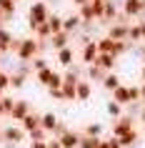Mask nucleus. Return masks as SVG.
Wrapping results in <instances>:
<instances>
[{
  "label": "nucleus",
  "instance_id": "c9c22d12",
  "mask_svg": "<svg viewBox=\"0 0 145 148\" xmlns=\"http://www.w3.org/2000/svg\"><path fill=\"white\" fill-rule=\"evenodd\" d=\"M0 20H5V13H3V10H0Z\"/></svg>",
  "mask_w": 145,
  "mask_h": 148
},
{
  "label": "nucleus",
  "instance_id": "72a5a7b5",
  "mask_svg": "<svg viewBox=\"0 0 145 148\" xmlns=\"http://www.w3.org/2000/svg\"><path fill=\"white\" fill-rule=\"evenodd\" d=\"M0 116H5V106H3V95H0Z\"/></svg>",
  "mask_w": 145,
  "mask_h": 148
},
{
  "label": "nucleus",
  "instance_id": "bb28decb",
  "mask_svg": "<svg viewBox=\"0 0 145 148\" xmlns=\"http://www.w3.org/2000/svg\"><path fill=\"white\" fill-rule=\"evenodd\" d=\"M28 138H30V143H33V140H48V131H43V128H35V131L28 133Z\"/></svg>",
  "mask_w": 145,
  "mask_h": 148
},
{
  "label": "nucleus",
  "instance_id": "a878e982",
  "mask_svg": "<svg viewBox=\"0 0 145 148\" xmlns=\"http://www.w3.org/2000/svg\"><path fill=\"white\" fill-rule=\"evenodd\" d=\"M0 10L5 13V18L15 13V0H0Z\"/></svg>",
  "mask_w": 145,
  "mask_h": 148
},
{
  "label": "nucleus",
  "instance_id": "f3484780",
  "mask_svg": "<svg viewBox=\"0 0 145 148\" xmlns=\"http://www.w3.org/2000/svg\"><path fill=\"white\" fill-rule=\"evenodd\" d=\"M73 58H75V55H73V48H63V50H58V63H60V65H65V68H70V63H73Z\"/></svg>",
  "mask_w": 145,
  "mask_h": 148
},
{
  "label": "nucleus",
  "instance_id": "a211bd4d",
  "mask_svg": "<svg viewBox=\"0 0 145 148\" xmlns=\"http://www.w3.org/2000/svg\"><path fill=\"white\" fill-rule=\"evenodd\" d=\"M138 138H140V136H138V131L133 128V131H128L123 138H118V140H120V146H123V148H130V146H135V143H138Z\"/></svg>",
  "mask_w": 145,
  "mask_h": 148
},
{
  "label": "nucleus",
  "instance_id": "2f4dec72",
  "mask_svg": "<svg viewBox=\"0 0 145 148\" xmlns=\"http://www.w3.org/2000/svg\"><path fill=\"white\" fill-rule=\"evenodd\" d=\"M108 146H110V148H123V146H120V140H118V138H113V136L108 138Z\"/></svg>",
  "mask_w": 145,
  "mask_h": 148
},
{
  "label": "nucleus",
  "instance_id": "9d476101",
  "mask_svg": "<svg viewBox=\"0 0 145 148\" xmlns=\"http://www.w3.org/2000/svg\"><path fill=\"white\" fill-rule=\"evenodd\" d=\"M98 58V43H83V63L93 65Z\"/></svg>",
  "mask_w": 145,
  "mask_h": 148
},
{
  "label": "nucleus",
  "instance_id": "c756f323",
  "mask_svg": "<svg viewBox=\"0 0 145 148\" xmlns=\"http://www.w3.org/2000/svg\"><path fill=\"white\" fill-rule=\"evenodd\" d=\"M10 88V73H0V95Z\"/></svg>",
  "mask_w": 145,
  "mask_h": 148
},
{
  "label": "nucleus",
  "instance_id": "7ed1b4c3",
  "mask_svg": "<svg viewBox=\"0 0 145 148\" xmlns=\"http://www.w3.org/2000/svg\"><path fill=\"white\" fill-rule=\"evenodd\" d=\"M48 18H50V13H48L45 3H33L30 5V15H28V20H30V28L35 30L38 25L48 23Z\"/></svg>",
  "mask_w": 145,
  "mask_h": 148
},
{
  "label": "nucleus",
  "instance_id": "f8f14e48",
  "mask_svg": "<svg viewBox=\"0 0 145 148\" xmlns=\"http://www.w3.org/2000/svg\"><path fill=\"white\" fill-rule=\"evenodd\" d=\"M58 123H60V121H58V116H55V113H45V116H40V128H43V131H48V133H53Z\"/></svg>",
  "mask_w": 145,
  "mask_h": 148
},
{
  "label": "nucleus",
  "instance_id": "4be33fe9",
  "mask_svg": "<svg viewBox=\"0 0 145 148\" xmlns=\"http://www.w3.org/2000/svg\"><path fill=\"white\" fill-rule=\"evenodd\" d=\"M100 133H103V125H100V123H90V125H85V133H83V136H90V138H100Z\"/></svg>",
  "mask_w": 145,
  "mask_h": 148
},
{
  "label": "nucleus",
  "instance_id": "6e6552de",
  "mask_svg": "<svg viewBox=\"0 0 145 148\" xmlns=\"http://www.w3.org/2000/svg\"><path fill=\"white\" fill-rule=\"evenodd\" d=\"M60 146H63V148H80V133L65 131V133L60 136Z\"/></svg>",
  "mask_w": 145,
  "mask_h": 148
},
{
  "label": "nucleus",
  "instance_id": "393cba45",
  "mask_svg": "<svg viewBox=\"0 0 145 148\" xmlns=\"http://www.w3.org/2000/svg\"><path fill=\"white\" fill-rule=\"evenodd\" d=\"M25 86V73H13L10 75V88H23Z\"/></svg>",
  "mask_w": 145,
  "mask_h": 148
},
{
  "label": "nucleus",
  "instance_id": "473e14b6",
  "mask_svg": "<svg viewBox=\"0 0 145 148\" xmlns=\"http://www.w3.org/2000/svg\"><path fill=\"white\" fill-rule=\"evenodd\" d=\"M30 148H48V140H33Z\"/></svg>",
  "mask_w": 145,
  "mask_h": 148
},
{
  "label": "nucleus",
  "instance_id": "c85d7f7f",
  "mask_svg": "<svg viewBox=\"0 0 145 148\" xmlns=\"http://www.w3.org/2000/svg\"><path fill=\"white\" fill-rule=\"evenodd\" d=\"M125 13H128V15L140 13V0H128V3H125Z\"/></svg>",
  "mask_w": 145,
  "mask_h": 148
},
{
  "label": "nucleus",
  "instance_id": "ddd939ff",
  "mask_svg": "<svg viewBox=\"0 0 145 148\" xmlns=\"http://www.w3.org/2000/svg\"><path fill=\"white\" fill-rule=\"evenodd\" d=\"M20 125H23V131H25V133L35 131V128H40V116H35V113H28V116L20 121Z\"/></svg>",
  "mask_w": 145,
  "mask_h": 148
},
{
  "label": "nucleus",
  "instance_id": "b1692460",
  "mask_svg": "<svg viewBox=\"0 0 145 148\" xmlns=\"http://www.w3.org/2000/svg\"><path fill=\"white\" fill-rule=\"evenodd\" d=\"M30 65H33V70H35V73H40V70L50 68V65H48V60L43 58V55H38V58H33V60H30Z\"/></svg>",
  "mask_w": 145,
  "mask_h": 148
},
{
  "label": "nucleus",
  "instance_id": "f704fd0d",
  "mask_svg": "<svg viewBox=\"0 0 145 148\" xmlns=\"http://www.w3.org/2000/svg\"><path fill=\"white\" fill-rule=\"evenodd\" d=\"M98 148H110V146H108V140H100V146Z\"/></svg>",
  "mask_w": 145,
  "mask_h": 148
},
{
  "label": "nucleus",
  "instance_id": "20e7f679",
  "mask_svg": "<svg viewBox=\"0 0 145 148\" xmlns=\"http://www.w3.org/2000/svg\"><path fill=\"white\" fill-rule=\"evenodd\" d=\"M133 125L135 123H133L130 116H120L118 121H115V125H113V138H123L128 131H133Z\"/></svg>",
  "mask_w": 145,
  "mask_h": 148
},
{
  "label": "nucleus",
  "instance_id": "6ab92c4d",
  "mask_svg": "<svg viewBox=\"0 0 145 148\" xmlns=\"http://www.w3.org/2000/svg\"><path fill=\"white\" fill-rule=\"evenodd\" d=\"M103 86H105V90H110V93H113L115 88H118V86H123V83H120V78H118L115 73H108L105 78H103Z\"/></svg>",
  "mask_w": 145,
  "mask_h": 148
},
{
  "label": "nucleus",
  "instance_id": "5701e85b",
  "mask_svg": "<svg viewBox=\"0 0 145 148\" xmlns=\"http://www.w3.org/2000/svg\"><path fill=\"white\" fill-rule=\"evenodd\" d=\"M103 138H90V136H80V148H98Z\"/></svg>",
  "mask_w": 145,
  "mask_h": 148
},
{
  "label": "nucleus",
  "instance_id": "0eeeda50",
  "mask_svg": "<svg viewBox=\"0 0 145 148\" xmlns=\"http://www.w3.org/2000/svg\"><path fill=\"white\" fill-rule=\"evenodd\" d=\"M30 113V103L28 101H15V106H13V113H10V118L15 121V123H20L25 116Z\"/></svg>",
  "mask_w": 145,
  "mask_h": 148
},
{
  "label": "nucleus",
  "instance_id": "aec40b11",
  "mask_svg": "<svg viewBox=\"0 0 145 148\" xmlns=\"http://www.w3.org/2000/svg\"><path fill=\"white\" fill-rule=\"evenodd\" d=\"M105 75H108V73L103 68H98V65H88V78H90V83H93V80H100V83H103Z\"/></svg>",
  "mask_w": 145,
  "mask_h": 148
},
{
  "label": "nucleus",
  "instance_id": "f257e3e1",
  "mask_svg": "<svg viewBox=\"0 0 145 148\" xmlns=\"http://www.w3.org/2000/svg\"><path fill=\"white\" fill-rule=\"evenodd\" d=\"M13 53L20 63H30L33 58H38L40 48H38V40L35 38H25V40H18V45L13 48Z\"/></svg>",
  "mask_w": 145,
  "mask_h": 148
},
{
  "label": "nucleus",
  "instance_id": "f03ea898",
  "mask_svg": "<svg viewBox=\"0 0 145 148\" xmlns=\"http://www.w3.org/2000/svg\"><path fill=\"white\" fill-rule=\"evenodd\" d=\"M28 138V133L23 131V125H5L3 128V136H0V143H8V146H18Z\"/></svg>",
  "mask_w": 145,
  "mask_h": 148
},
{
  "label": "nucleus",
  "instance_id": "423d86ee",
  "mask_svg": "<svg viewBox=\"0 0 145 148\" xmlns=\"http://www.w3.org/2000/svg\"><path fill=\"white\" fill-rule=\"evenodd\" d=\"M93 95V83L90 80H78L75 86V101H90Z\"/></svg>",
  "mask_w": 145,
  "mask_h": 148
},
{
  "label": "nucleus",
  "instance_id": "4468645a",
  "mask_svg": "<svg viewBox=\"0 0 145 148\" xmlns=\"http://www.w3.org/2000/svg\"><path fill=\"white\" fill-rule=\"evenodd\" d=\"M68 40H70V35L68 33H55V35H50V45L55 48V50H63V48H68Z\"/></svg>",
  "mask_w": 145,
  "mask_h": 148
},
{
  "label": "nucleus",
  "instance_id": "2eb2a0df",
  "mask_svg": "<svg viewBox=\"0 0 145 148\" xmlns=\"http://www.w3.org/2000/svg\"><path fill=\"white\" fill-rule=\"evenodd\" d=\"M83 23L80 20V15H70V18H63V33H73V30H78V25Z\"/></svg>",
  "mask_w": 145,
  "mask_h": 148
},
{
  "label": "nucleus",
  "instance_id": "7c9ffc66",
  "mask_svg": "<svg viewBox=\"0 0 145 148\" xmlns=\"http://www.w3.org/2000/svg\"><path fill=\"white\" fill-rule=\"evenodd\" d=\"M48 148H63L60 146V138H55V136H53V138H48Z\"/></svg>",
  "mask_w": 145,
  "mask_h": 148
},
{
  "label": "nucleus",
  "instance_id": "9b49d317",
  "mask_svg": "<svg viewBox=\"0 0 145 148\" xmlns=\"http://www.w3.org/2000/svg\"><path fill=\"white\" fill-rule=\"evenodd\" d=\"M15 45H18V40H13V35H10L5 28H0V53H8V50H13Z\"/></svg>",
  "mask_w": 145,
  "mask_h": 148
},
{
  "label": "nucleus",
  "instance_id": "412c9836",
  "mask_svg": "<svg viewBox=\"0 0 145 148\" xmlns=\"http://www.w3.org/2000/svg\"><path fill=\"white\" fill-rule=\"evenodd\" d=\"M48 28H50V33H63V18L60 15H50L48 18Z\"/></svg>",
  "mask_w": 145,
  "mask_h": 148
},
{
  "label": "nucleus",
  "instance_id": "39448f33",
  "mask_svg": "<svg viewBox=\"0 0 145 148\" xmlns=\"http://www.w3.org/2000/svg\"><path fill=\"white\" fill-rule=\"evenodd\" d=\"M115 58L113 53H98V58H95V63L93 65H98V68H103L105 73H113V68H115Z\"/></svg>",
  "mask_w": 145,
  "mask_h": 148
},
{
  "label": "nucleus",
  "instance_id": "dca6fc26",
  "mask_svg": "<svg viewBox=\"0 0 145 148\" xmlns=\"http://www.w3.org/2000/svg\"><path fill=\"white\" fill-rule=\"evenodd\" d=\"M108 38L110 40H125L128 38V28H125V25H113V28L108 30Z\"/></svg>",
  "mask_w": 145,
  "mask_h": 148
},
{
  "label": "nucleus",
  "instance_id": "1a4fd4ad",
  "mask_svg": "<svg viewBox=\"0 0 145 148\" xmlns=\"http://www.w3.org/2000/svg\"><path fill=\"white\" fill-rule=\"evenodd\" d=\"M113 101L118 103V106H128V103H133V101H130V86H118L113 90Z\"/></svg>",
  "mask_w": 145,
  "mask_h": 148
},
{
  "label": "nucleus",
  "instance_id": "cd10ccee",
  "mask_svg": "<svg viewBox=\"0 0 145 148\" xmlns=\"http://www.w3.org/2000/svg\"><path fill=\"white\" fill-rule=\"evenodd\" d=\"M105 110H108V113H110L113 118H120V113H123V106H118L115 101H110V103L105 106Z\"/></svg>",
  "mask_w": 145,
  "mask_h": 148
}]
</instances>
